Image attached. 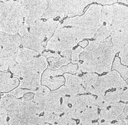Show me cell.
<instances>
[{
    "label": "cell",
    "mask_w": 128,
    "mask_h": 125,
    "mask_svg": "<svg viewBox=\"0 0 128 125\" xmlns=\"http://www.w3.org/2000/svg\"><path fill=\"white\" fill-rule=\"evenodd\" d=\"M116 53L113 49L111 37L99 42L90 41L79 56L77 75L82 73L102 74L110 71Z\"/></svg>",
    "instance_id": "obj_1"
},
{
    "label": "cell",
    "mask_w": 128,
    "mask_h": 125,
    "mask_svg": "<svg viewBox=\"0 0 128 125\" xmlns=\"http://www.w3.org/2000/svg\"><path fill=\"white\" fill-rule=\"evenodd\" d=\"M102 8L100 5L92 4L84 15L66 18L60 25L72 27L80 41L84 39L93 38L102 26Z\"/></svg>",
    "instance_id": "obj_2"
},
{
    "label": "cell",
    "mask_w": 128,
    "mask_h": 125,
    "mask_svg": "<svg viewBox=\"0 0 128 125\" xmlns=\"http://www.w3.org/2000/svg\"><path fill=\"white\" fill-rule=\"evenodd\" d=\"M0 32L18 34L24 19L21 0H0Z\"/></svg>",
    "instance_id": "obj_3"
},
{
    "label": "cell",
    "mask_w": 128,
    "mask_h": 125,
    "mask_svg": "<svg viewBox=\"0 0 128 125\" xmlns=\"http://www.w3.org/2000/svg\"><path fill=\"white\" fill-rule=\"evenodd\" d=\"M80 41L70 27L62 26L60 24L45 50L60 53L72 50Z\"/></svg>",
    "instance_id": "obj_4"
},
{
    "label": "cell",
    "mask_w": 128,
    "mask_h": 125,
    "mask_svg": "<svg viewBox=\"0 0 128 125\" xmlns=\"http://www.w3.org/2000/svg\"><path fill=\"white\" fill-rule=\"evenodd\" d=\"M127 83L115 71H111L99 77L97 84L89 93L97 97L105 96L106 92L110 89L128 87Z\"/></svg>",
    "instance_id": "obj_5"
},
{
    "label": "cell",
    "mask_w": 128,
    "mask_h": 125,
    "mask_svg": "<svg viewBox=\"0 0 128 125\" xmlns=\"http://www.w3.org/2000/svg\"><path fill=\"white\" fill-rule=\"evenodd\" d=\"M24 19L28 26L42 19L48 6V0H21Z\"/></svg>",
    "instance_id": "obj_6"
},
{
    "label": "cell",
    "mask_w": 128,
    "mask_h": 125,
    "mask_svg": "<svg viewBox=\"0 0 128 125\" xmlns=\"http://www.w3.org/2000/svg\"><path fill=\"white\" fill-rule=\"evenodd\" d=\"M48 66L47 58L41 55L29 62L17 63L9 70L14 75L20 79L26 73L37 72L43 73Z\"/></svg>",
    "instance_id": "obj_7"
},
{
    "label": "cell",
    "mask_w": 128,
    "mask_h": 125,
    "mask_svg": "<svg viewBox=\"0 0 128 125\" xmlns=\"http://www.w3.org/2000/svg\"><path fill=\"white\" fill-rule=\"evenodd\" d=\"M0 58L15 55L21 46V37L18 34H8L0 32Z\"/></svg>",
    "instance_id": "obj_8"
},
{
    "label": "cell",
    "mask_w": 128,
    "mask_h": 125,
    "mask_svg": "<svg viewBox=\"0 0 128 125\" xmlns=\"http://www.w3.org/2000/svg\"><path fill=\"white\" fill-rule=\"evenodd\" d=\"M93 2L92 0H60L58 9L59 19L81 15L85 7Z\"/></svg>",
    "instance_id": "obj_9"
},
{
    "label": "cell",
    "mask_w": 128,
    "mask_h": 125,
    "mask_svg": "<svg viewBox=\"0 0 128 125\" xmlns=\"http://www.w3.org/2000/svg\"><path fill=\"white\" fill-rule=\"evenodd\" d=\"M64 74L61 69H46L42 74L41 84L49 88L51 90H57L63 86L65 83Z\"/></svg>",
    "instance_id": "obj_10"
},
{
    "label": "cell",
    "mask_w": 128,
    "mask_h": 125,
    "mask_svg": "<svg viewBox=\"0 0 128 125\" xmlns=\"http://www.w3.org/2000/svg\"><path fill=\"white\" fill-rule=\"evenodd\" d=\"M42 73L37 72H30L26 73L20 79L18 87L31 90L35 93L41 86V79Z\"/></svg>",
    "instance_id": "obj_11"
},
{
    "label": "cell",
    "mask_w": 128,
    "mask_h": 125,
    "mask_svg": "<svg viewBox=\"0 0 128 125\" xmlns=\"http://www.w3.org/2000/svg\"><path fill=\"white\" fill-rule=\"evenodd\" d=\"M20 81L12 73L0 71V93H8L19 86Z\"/></svg>",
    "instance_id": "obj_12"
},
{
    "label": "cell",
    "mask_w": 128,
    "mask_h": 125,
    "mask_svg": "<svg viewBox=\"0 0 128 125\" xmlns=\"http://www.w3.org/2000/svg\"><path fill=\"white\" fill-rule=\"evenodd\" d=\"M125 104L119 102L108 106L106 109L100 111V119L108 121L117 119L122 114L125 107Z\"/></svg>",
    "instance_id": "obj_13"
},
{
    "label": "cell",
    "mask_w": 128,
    "mask_h": 125,
    "mask_svg": "<svg viewBox=\"0 0 128 125\" xmlns=\"http://www.w3.org/2000/svg\"><path fill=\"white\" fill-rule=\"evenodd\" d=\"M40 55L34 50L21 47L15 54V60L17 63L22 64L32 61Z\"/></svg>",
    "instance_id": "obj_14"
},
{
    "label": "cell",
    "mask_w": 128,
    "mask_h": 125,
    "mask_svg": "<svg viewBox=\"0 0 128 125\" xmlns=\"http://www.w3.org/2000/svg\"><path fill=\"white\" fill-rule=\"evenodd\" d=\"M82 85L84 87L86 92H88L97 84L99 77L97 74L87 73L81 77Z\"/></svg>",
    "instance_id": "obj_15"
},
{
    "label": "cell",
    "mask_w": 128,
    "mask_h": 125,
    "mask_svg": "<svg viewBox=\"0 0 128 125\" xmlns=\"http://www.w3.org/2000/svg\"><path fill=\"white\" fill-rule=\"evenodd\" d=\"M50 92L49 88L44 85H41L36 91L33 100L38 104L44 105Z\"/></svg>",
    "instance_id": "obj_16"
},
{
    "label": "cell",
    "mask_w": 128,
    "mask_h": 125,
    "mask_svg": "<svg viewBox=\"0 0 128 125\" xmlns=\"http://www.w3.org/2000/svg\"><path fill=\"white\" fill-rule=\"evenodd\" d=\"M48 68L52 70L60 69L64 66L67 65L71 62V58L62 56L61 57H50L47 59Z\"/></svg>",
    "instance_id": "obj_17"
},
{
    "label": "cell",
    "mask_w": 128,
    "mask_h": 125,
    "mask_svg": "<svg viewBox=\"0 0 128 125\" xmlns=\"http://www.w3.org/2000/svg\"><path fill=\"white\" fill-rule=\"evenodd\" d=\"M124 88H118L115 90L108 92L105 94L104 98L109 105H115L119 103Z\"/></svg>",
    "instance_id": "obj_18"
},
{
    "label": "cell",
    "mask_w": 128,
    "mask_h": 125,
    "mask_svg": "<svg viewBox=\"0 0 128 125\" xmlns=\"http://www.w3.org/2000/svg\"><path fill=\"white\" fill-rule=\"evenodd\" d=\"M64 86L69 87H78L82 85V78L77 75L64 73Z\"/></svg>",
    "instance_id": "obj_19"
},
{
    "label": "cell",
    "mask_w": 128,
    "mask_h": 125,
    "mask_svg": "<svg viewBox=\"0 0 128 125\" xmlns=\"http://www.w3.org/2000/svg\"><path fill=\"white\" fill-rule=\"evenodd\" d=\"M17 64L15 60V55L8 57L0 58V71L7 72L11 67Z\"/></svg>",
    "instance_id": "obj_20"
},
{
    "label": "cell",
    "mask_w": 128,
    "mask_h": 125,
    "mask_svg": "<svg viewBox=\"0 0 128 125\" xmlns=\"http://www.w3.org/2000/svg\"><path fill=\"white\" fill-rule=\"evenodd\" d=\"M111 36L110 32L108 30L106 27L102 25L93 38L94 41L102 42L107 40L108 38L111 37Z\"/></svg>",
    "instance_id": "obj_21"
},
{
    "label": "cell",
    "mask_w": 128,
    "mask_h": 125,
    "mask_svg": "<svg viewBox=\"0 0 128 125\" xmlns=\"http://www.w3.org/2000/svg\"><path fill=\"white\" fill-rule=\"evenodd\" d=\"M112 70H115L119 72L124 79H128V69L126 67L122 66L120 63V59L116 57L114 61L112 67Z\"/></svg>",
    "instance_id": "obj_22"
},
{
    "label": "cell",
    "mask_w": 128,
    "mask_h": 125,
    "mask_svg": "<svg viewBox=\"0 0 128 125\" xmlns=\"http://www.w3.org/2000/svg\"><path fill=\"white\" fill-rule=\"evenodd\" d=\"M0 97V109H6L8 106L17 99L15 96L8 93H5Z\"/></svg>",
    "instance_id": "obj_23"
},
{
    "label": "cell",
    "mask_w": 128,
    "mask_h": 125,
    "mask_svg": "<svg viewBox=\"0 0 128 125\" xmlns=\"http://www.w3.org/2000/svg\"><path fill=\"white\" fill-rule=\"evenodd\" d=\"M61 70L64 73H70L72 74H76L78 69V66L76 64L69 63L61 67Z\"/></svg>",
    "instance_id": "obj_24"
},
{
    "label": "cell",
    "mask_w": 128,
    "mask_h": 125,
    "mask_svg": "<svg viewBox=\"0 0 128 125\" xmlns=\"http://www.w3.org/2000/svg\"><path fill=\"white\" fill-rule=\"evenodd\" d=\"M84 49L81 47L79 46L75 49L72 50L71 55V62L72 64L78 63L79 62V56L83 52Z\"/></svg>",
    "instance_id": "obj_25"
},
{
    "label": "cell",
    "mask_w": 128,
    "mask_h": 125,
    "mask_svg": "<svg viewBox=\"0 0 128 125\" xmlns=\"http://www.w3.org/2000/svg\"><path fill=\"white\" fill-rule=\"evenodd\" d=\"M30 92H33V91L18 87L17 88H15L14 89L12 90V91L9 92L8 93L15 96L17 99H21L23 98V97L24 96V95L26 93Z\"/></svg>",
    "instance_id": "obj_26"
},
{
    "label": "cell",
    "mask_w": 128,
    "mask_h": 125,
    "mask_svg": "<svg viewBox=\"0 0 128 125\" xmlns=\"http://www.w3.org/2000/svg\"><path fill=\"white\" fill-rule=\"evenodd\" d=\"M119 56L122 64L128 66V41L120 52Z\"/></svg>",
    "instance_id": "obj_27"
},
{
    "label": "cell",
    "mask_w": 128,
    "mask_h": 125,
    "mask_svg": "<svg viewBox=\"0 0 128 125\" xmlns=\"http://www.w3.org/2000/svg\"><path fill=\"white\" fill-rule=\"evenodd\" d=\"M98 125H124V124L122 121L118 119L112 121H108L99 119Z\"/></svg>",
    "instance_id": "obj_28"
},
{
    "label": "cell",
    "mask_w": 128,
    "mask_h": 125,
    "mask_svg": "<svg viewBox=\"0 0 128 125\" xmlns=\"http://www.w3.org/2000/svg\"><path fill=\"white\" fill-rule=\"evenodd\" d=\"M0 125H9L8 114L5 109H0Z\"/></svg>",
    "instance_id": "obj_29"
},
{
    "label": "cell",
    "mask_w": 128,
    "mask_h": 125,
    "mask_svg": "<svg viewBox=\"0 0 128 125\" xmlns=\"http://www.w3.org/2000/svg\"><path fill=\"white\" fill-rule=\"evenodd\" d=\"M128 118V104H125V107L122 114L120 116L118 119L124 121Z\"/></svg>",
    "instance_id": "obj_30"
},
{
    "label": "cell",
    "mask_w": 128,
    "mask_h": 125,
    "mask_svg": "<svg viewBox=\"0 0 128 125\" xmlns=\"http://www.w3.org/2000/svg\"><path fill=\"white\" fill-rule=\"evenodd\" d=\"M121 100L122 102H127L128 101V88H126L122 92Z\"/></svg>",
    "instance_id": "obj_31"
},
{
    "label": "cell",
    "mask_w": 128,
    "mask_h": 125,
    "mask_svg": "<svg viewBox=\"0 0 128 125\" xmlns=\"http://www.w3.org/2000/svg\"><path fill=\"white\" fill-rule=\"evenodd\" d=\"M94 2H96L97 3L102 4V5H110V4H113L117 2L116 0H96L94 1Z\"/></svg>",
    "instance_id": "obj_32"
},
{
    "label": "cell",
    "mask_w": 128,
    "mask_h": 125,
    "mask_svg": "<svg viewBox=\"0 0 128 125\" xmlns=\"http://www.w3.org/2000/svg\"><path fill=\"white\" fill-rule=\"evenodd\" d=\"M79 45L80 46V47H82V48L86 47L88 45L87 41H83L82 42H80L79 43Z\"/></svg>",
    "instance_id": "obj_33"
},
{
    "label": "cell",
    "mask_w": 128,
    "mask_h": 125,
    "mask_svg": "<svg viewBox=\"0 0 128 125\" xmlns=\"http://www.w3.org/2000/svg\"><path fill=\"white\" fill-rule=\"evenodd\" d=\"M120 2H121V3H124L125 4H127L128 5V0H119L118 1Z\"/></svg>",
    "instance_id": "obj_34"
},
{
    "label": "cell",
    "mask_w": 128,
    "mask_h": 125,
    "mask_svg": "<svg viewBox=\"0 0 128 125\" xmlns=\"http://www.w3.org/2000/svg\"><path fill=\"white\" fill-rule=\"evenodd\" d=\"M125 123V125H128V118L124 121Z\"/></svg>",
    "instance_id": "obj_35"
},
{
    "label": "cell",
    "mask_w": 128,
    "mask_h": 125,
    "mask_svg": "<svg viewBox=\"0 0 128 125\" xmlns=\"http://www.w3.org/2000/svg\"><path fill=\"white\" fill-rule=\"evenodd\" d=\"M126 83H127V84L128 86V79H127V81H126Z\"/></svg>",
    "instance_id": "obj_36"
}]
</instances>
